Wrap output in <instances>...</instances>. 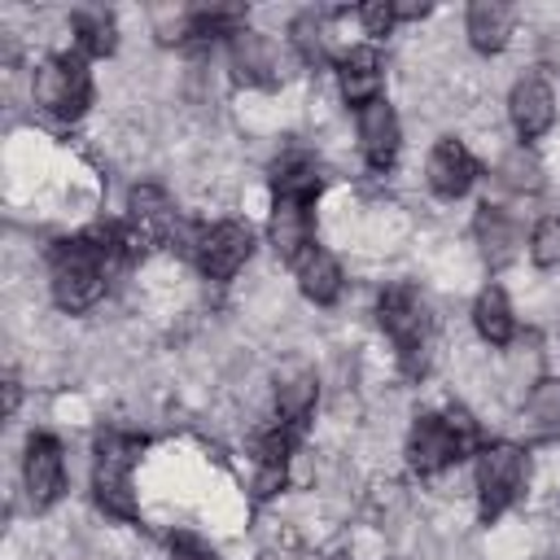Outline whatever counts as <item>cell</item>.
Segmentation results:
<instances>
[{
  "label": "cell",
  "instance_id": "obj_13",
  "mask_svg": "<svg viewBox=\"0 0 560 560\" xmlns=\"http://www.w3.org/2000/svg\"><path fill=\"white\" fill-rule=\"evenodd\" d=\"M127 210H131V236L144 245V241H166L175 232V206L166 197V188L158 184H136L131 197H127Z\"/></svg>",
  "mask_w": 560,
  "mask_h": 560
},
{
  "label": "cell",
  "instance_id": "obj_29",
  "mask_svg": "<svg viewBox=\"0 0 560 560\" xmlns=\"http://www.w3.org/2000/svg\"><path fill=\"white\" fill-rule=\"evenodd\" d=\"M175 560H214L206 547H197V542H179V551H175Z\"/></svg>",
  "mask_w": 560,
  "mask_h": 560
},
{
  "label": "cell",
  "instance_id": "obj_16",
  "mask_svg": "<svg viewBox=\"0 0 560 560\" xmlns=\"http://www.w3.org/2000/svg\"><path fill=\"white\" fill-rule=\"evenodd\" d=\"M293 271H298V284H302V293L315 302V306H332L337 298H341V267H337V258L328 254V249H319V245H311L298 262H293Z\"/></svg>",
  "mask_w": 560,
  "mask_h": 560
},
{
  "label": "cell",
  "instance_id": "obj_18",
  "mask_svg": "<svg viewBox=\"0 0 560 560\" xmlns=\"http://www.w3.org/2000/svg\"><path fill=\"white\" fill-rule=\"evenodd\" d=\"M516 241H521V232H516L512 214H508L503 206H490V201H486V206L477 210V245H481L486 262L503 267V262L516 254Z\"/></svg>",
  "mask_w": 560,
  "mask_h": 560
},
{
  "label": "cell",
  "instance_id": "obj_3",
  "mask_svg": "<svg viewBox=\"0 0 560 560\" xmlns=\"http://www.w3.org/2000/svg\"><path fill=\"white\" fill-rule=\"evenodd\" d=\"M31 101L52 114V118H66L74 122L88 101H92V83H88V66L79 57H48L35 66L31 74Z\"/></svg>",
  "mask_w": 560,
  "mask_h": 560
},
{
  "label": "cell",
  "instance_id": "obj_23",
  "mask_svg": "<svg viewBox=\"0 0 560 560\" xmlns=\"http://www.w3.org/2000/svg\"><path fill=\"white\" fill-rule=\"evenodd\" d=\"M319 192V166L306 153H289L276 162V197H298L311 201Z\"/></svg>",
  "mask_w": 560,
  "mask_h": 560
},
{
  "label": "cell",
  "instance_id": "obj_26",
  "mask_svg": "<svg viewBox=\"0 0 560 560\" xmlns=\"http://www.w3.org/2000/svg\"><path fill=\"white\" fill-rule=\"evenodd\" d=\"M254 459H258V464H289V459H293V438H289V429H284V424L262 429V433L254 438Z\"/></svg>",
  "mask_w": 560,
  "mask_h": 560
},
{
  "label": "cell",
  "instance_id": "obj_1",
  "mask_svg": "<svg viewBox=\"0 0 560 560\" xmlns=\"http://www.w3.org/2000/svg\"><path fill=\"white\" fill-rule=\"evenodd\" d=\"M48 280H52V298L61 311H88L101 302L105 293V267H101V254L92 249L88 236L79 241H66L52 249V267H48Z\"/></svg>",
  "mask_w": 560,
  "mask_h": 560
},
{
  "label": "cell",
  "instance_id": "obj_12",
  "mask_svg": "<svg viewBox=\"0 0 560 560\" xmlns=\"http://www.w3.org/2000/svg\"><path fill=\"white\" fill-rule=\"evenodd\" d=\"M267 236H271V249L284 262H298L311 249V201L276 197L271 219H267Z\"/></svg>",
  "mask_w": 560,
  "mask_h": 560
},
{
  "label": "cell",
  "instance_id": "obj_4",
  "mask_svg": "<svg viewBox=\"0 0 560 560\" xmlns=\"http://www.w3.org/2000/svg\"><path fill=\"white\" fill-rule=\"evenodd\" d=\"M525 451L512 446V442H490L477 451V468H472V481H477V499H481V516H499L508 503L521 499L525 490Z\"/></svg>",
  "mask_w": 560,
  "mask_h": 560
},
{
  "label": "cell",
  "instance_id": "obj_17",
  "mask_svg": "<svg viewBox=\"0 0 560 560\" xmlns=\"http://www.w3.org/2000/svg\"><path fill=\"white\" fill-rule=\"evenodd\" d=\"M315 398H319V381H315L311 368H302V363L280 368V376H276V411H280L284 424H302L315 411Z\"/></svg>",
  "mask_w": 560,
  "mask_h": 560
},
{
  "label": "cell",
  "instance_id": "obj_9",
  "mask_svg": "<svg viewBox=\"0 0 560 560\" xmlns=\"http://www.w3.org/2000/svg\"><path fill=\"white\" fill-rule=\"evenodd\" d=\"M228 57H232L236 79H241V83H254V88H271V83H280V74H284L280 48H276V39L262 35V31H236Z\"/></svg>",
  "mask_w": 560,
  "mask_h": 560
},
{
  "label": "cell",
  "instance_id": "obj_19",
  "mask_svg": "<svg viewBox=\"0 0 560 560\" xmlns=\"http://www.w3.org/2000/svg\"><path fill=\"white\" fill-rule=\"evenodd\" d=\"M472 324H477V332H481L490 346H508V341H512L516 319H512V302H508V293H503L499 284H486V289L477 293V302H472Z\"/></svg>",
  "mask_w": 560,
  "mask_h": 560
},
{
  "label": "cell",
  "instance_id": "obj_5",
  "mask_svg": "<svg viewBox=\"0 0 560 560\" xmlns=\"http://www.w3.org/2000/svg\"><path fill=\"white\" fill-rule=\"evenodd\" d=\"M249 254H254V232L236 219H223V223L197 232V241H192V258L206 280H232L249 262Z\"/></svg>",
  "mask_w": 560,
  "mask_h": 560
},
{
  "label": "cell",
  "instance_id": "obj_2",
  "mask_svg": "<svg viewBox=\"0 0 560 560\" xmlns=\"http://www.w3.org/2000/svg\"><path fill=\"white\" fill-rule=\"evenodd\" d=\"M376 315H381V328L394 337L398 346V359L402 368L416 376L424 372V354H429V306L420 298V289L411 284H389L376 302Z\"/></svg>",
  "mask_w": 560,
  "mask_h": 560
},
{
  "label": "cell",
  "instance_id": "obj_31",
  "mask_svg": "<svg viewBox=\"0 0 560 560\" xmlns=\"http://www.w3.org/2000/svg\"><path fill=\"white\" fill-rule=\"evenodd\" d=\"M337 560H354V556H337Z\"/></svg>",
  "mask_w": 560,
  "mask_h": 560
},
{
  "label": "cell",
  "instance_id": "obj_30",
  "mask_svg": "<svg viewBox=\"0 0 560 560\" xmlns=\"http://www.w3.org/2000/svg\"><path fill=\"white\" fill-rule=\"evenodd\" d=\"M18 398H22V394H18V381H9V385H4V411H9V416L18 411Z\"/></svg>",
  "mask_w": 560,
  "mask_h": 560
},
{
  "label": "cell",
  "instance_id": "obj_21",
  "mask_svg": "<svg viewBox=\"0 0 560 560\" xmlns=\"http://www.w3.org/2000/svg\"><path fill=\"white\" fill-rule=\"evenodd\" d=\"M525 424L534 433H560V376H538L525 394Z\"/></svg>",
  "mask_w": 560,
  "mask_h": 560
},
{
  "label": "cell",
  "instance_id": "obj_27",
  "mask_svg": "<svg viewBox=\"0 0 560 560\" xmlns=\"http://www.w3.org/2000/svg\"><path fill=\"white\" fill-rule=\"evenodd\" d=\"M354 18H359V26L368 31V35H385L398 18H394V4H385V0H372V4H359L354 9Z\"/></svg>",
  "mask_w": 560,
  "mask_h": 560
},
{
  "label": "cell",
  "instance_id": "obj_22",
  "mask_svg": "<svg viewBox=\"0 0 560 560\" xmlns=\"http://www.w3.org/2000/svg\"><path fill=\"white\" fill-rule=\"evenodd\" d=\"M499 184L512 188V192H538L542 188V162L529 144H512L503 158H499Z\"/></svg>",
  "mask_w": 560,
  "mask_h": 560
},
{
  "label": "cell",
  "instance_id": "obj_24",
  "mask_svg": "<svg viewBox=\"0 0 560 560\" xmlns=\"http://www.w3.org/2000/svg\"><path fill=\"white\" fill-rule=\"evenodd\" d=\"M328 35H332V26H328L315 9H306V13H298V18L289 22V39H293L298 57H306V61H319V57L328 52Z\"/></svg>",
  "mask_w": 560,
  "mask_h": 560
},
{
  "label": "cell",
  "instance_id": "obj_6",
  "mask_svg": "<svg viewBox=\"0 0 560 560\" xmlns=\"http://www.w3.org/2000/svg\"><path fill=\"white\" fill-rule=\"evenodd\" d=\"M459 455H464V442L451 433L446 416H416V424L407 433V459L416 472L433 477V472L451 468Z\"/></svg>",
  "mask_w": 560,
  "mask_h": 560
},
{
  "label": "cell",
  "instance_id": "obj_7",
  "mask_svg": "<svg viewBox=\"0 0 560 560\" xmlns=\"http://www.w3.org/2000/svg\"><path fill=\"white\" fill-rule=\"evenodd\" d=\"M508 118L516 127L521 140H538L551 131L556 122V92L542 74H525L512 83V96H508Z\"/></svg>",
  "mask_w": 560,
  "mask_h": 560
},
{
  "label": "cell",
  "instance_id": "obj_15",
  "mask_svg": "<svg viewBox=\"0 0 560 560\" xmlns=\"http://www.w3.org/2000/svg\"><path fill=\"white\" fill-rule=\"evenodd\" d=\"M464 31L477 52H499L512 39V9L503 0H472L464 13Z\"/></svg>",
  "mask_w": 560,
  "mask_h": 560
},
{
  "label": "cell",
  "instance_id": "obj_20",
  "mask_svg": "<svg viewBox=\"0 0 560 560\" xmlns=\"http://www.w3.org/2000/svg\"><path fill=\"white\" fill-rule=\"evenodd\" d=\"M70 26H74V39L88 57H109L118 48V22L109 9H74Z\"/></svg>",
  "mask_w": 560,
  "mask_h": 560
},
{
  "label": "cell",
  "instance_id": "obj_25",
  "mask_svg": "<svg viewBox=\"0 0 560 560\" xmlns=\"http://www.w3.org/2000/svg\"><path fill=\"white\" fill-rule=\"evenodd\" d=\"M529 258H534V267H560V214H542L534 223Z\"/></svg>",
  "mask_w": 560,
  "mask_h": 560
},
{
  "label": "cell",
  "instance_id": "obj_10",
  "mask_svg": "<svg viewBox=\"0 0 560 560\" xmlns=\"http://www.w3.org/2000/svg\"><path fill=\"white\" fill-rule=\"evenodd\" d=\"M424 179L438 197H464L477 179V162L468 153L464 140H438L429 149V162H424Z\"/></svg>",
  "mask_w": 560,
  "mask_h": 560
},
{
  "label": "cell",
  "instance_id": "obj_8",
  "mask_svg": "<svg viewBox=\"0 0 560 560\" xmlns=\"http://www.w3.org/2000/svg\"><path fill=\"white\" fill-rule=\"evenodd\" d=\"M22 486H26V499L31 508H48L61 486H66V459H61V446L44 433H35L26 442V455H22Z\"/></svg>",
  "mask_w": 560,
  "mask_h": 560
},
{
  "label": "cell",
  "instance_id": "obj_28",
  "mask_svg": "<svg viewBox=\"0 0 560 560\" xmlns=\"http://www.w3.org/2000/svg\"><path fill=\"white\" fill-rule=\"evenodd\" d=\"M284 481H289V464H258V472H254V494H258V499H271Z\"/></svg>",
  "mask_w": 560,
  "mask_h": 560
},
{
  "label": "cell",
  "instance_id": "obj_11",
  "mask_svg": "<svg viewBox=\"0 0 560 560\" xmlns=\"http://www.w3.org/2000/svg\"><path fill=\"white\" fill-rule=\"evenodd\" d=\"M398 144H402V131H398L394 105H389L385 96L372 101V105H363V109H359V149H363V158H368L376 171H385V166L398 158Z\"/></svg>",
  "mask_w": 560,
  "mask_h": 560
},
{
  "label": "cell",
  "instance_id": "obj_14",
  "mask_svg": "<svg viewBox=\"0 0 560 560\" xmlns=\"http://www.w3.org/2000/svg\"><path fill=\"white\" fill-rule=\"evenodd\" d=\"M337 83H341V96L363 109L372 101H381V88H385V74H381V57L372 48H350L341 57V70H337Z\"/></svg>",
  "mask_w": 560,
  "mask_h": 560
}]
</instances>
